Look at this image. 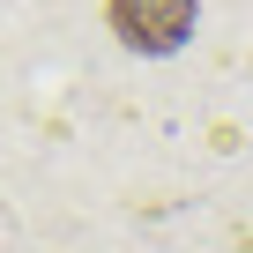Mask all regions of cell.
<instances>
[{
  "label": "cell",
  "mask_w": 253,
  "mask_h": 253,
  "mask_svg": "<svg viewBox=\"0 0 253 253\" xmlns=\"http://www.w3.org/2000/svg\"><path fill=\"white\" fill-rule=\"evenodd\" d=\"M104 15L134 52H171L194 30V0H104Z\"/></svg>",
  "instance_id": "obj_1"
}]
</instances>
